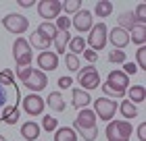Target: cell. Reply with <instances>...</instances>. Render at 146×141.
<instances>
[{"label":"cell","mask_w":146,"mask_h":141,"mask_svg":"<svg viewBox=\"0 0 146 141\" xmlns=\"http://www.w3.org/2000/svg\"><path fill=\"white\" fill-rule=\"evenodd\" d=\"M21 104V93H19V85L15 83V75L11 69L0 71V110L6 106H17Z\"/></svg>","instance_id":"1"},{"label":"cell","mask_w":146,"mask_h":141,"mask_svg":"<svg viewBox=\"0 0 146 141\" xmlns=\"http://www.w3.org/2000/svg\"><path fill=\"white\" fill-rule=\"evenodd\" d=\"M104 135H107V141H129L131 123L129 120H109Z\"/></svg>","instance_id":"2"},{"label":"cell","mask_w":146,"mask_h":141,"mask_svg":"<svg viewBox=\"0 0 146 141\" xmlns=\"http://www.w3.org/2000/svg\"><path fill=\"white\" fill-rule=\"evenodd\" d=\"M77 83L82 85L79 89H84V91H92V89H98L100 87V75H98V69L94 64H88V66H84V69H79L77 71Z\"/></svg>","instance_id":"3"},{"label":"cell","mask_w":146,"mask_h":141,"mask_svg":"<svg viewBox=\"0 0 146 141\" xmlns=\"http://www.w3.org/2000/svg\"><path fill=\"white\" fill-rule=\"evenodd\" d=\"M13 56H15L17 69L31 66L34 54H31V46L27 44V39H25V37H17V39H15V44H13Z\"/></svg>","instance_id":"4"},{"label":"cell","mask_w":146,"mask_h":141,"mask_svg":"<svg viewBox=\"0 0 146 141\" xmlns=\"http://www.w3.org/2000/svg\"><path fill=\"white\" fill-rule=\"evenodd\" d=\"M92 104H94V112L98 120H104V123H109V120L115 118V112H117V102L115 100H109V98H98V100H92Z\"/></svg>","instance_id":"5"},{"label":"cell","mask_w":146,"mask_h":141,"mask_svg":"<svg viewBox=\"0 0 146 141\" xmlns=\"http://www.w3.org/2000/svg\"><path fill=\"white\" fill-rule=\"evenodd\" d=\"M2 27L9 33H13V35L21 37V33H25L29 29V21H27V17L19 15V12H9V15H4V19H2Z\"/></svg>","instance_id":"6"},{"label":"cell","mask_w":146,"mask_h":141,"mask_svg":"<svg viewBox=\"0 0 146 141\" xmlns=\"http://www.w3.org/2000/svg\"><path fill=\"white\" fill-rule=\"evenodd\" d=\"M21 106H23V112L27 116H42L46 102L40 93H27L25 98H21Z\"/></svg>","instance_id":"7"},{"label":"cell","mask_w":146,"mask_h":141,"mask_svg":"<svg viewBox=\"0 0 146 141\" xmlns=\"http://www.w3.org/2000/svg\"><path fill=\"white\" fill-rule=\"evenodd\" d=\"M107 35H109V27L102 21L98 23V25H94V27L90 29L88 39H86V42L90 44V50H94V52L102 50L104 46H107Z\"/></svg>","instance_id":"8"},{"label":"cell","mask_w":146,"mask_h":141,"mask_svg":"<svg viewBox=\"0 0 146 141\" xmlns=\"http://www.w3.org/2000/svg\"><path fill=\"white\" fill-rule=\"evenodd\" d=\"M98 127V118L96 114L92 112L90 108H82L77 110V116H75V123H73V131L75 133H82V131H90Z\"/></svg>","instance_id":"9"},{"label":"cell","mask_w":146,"mask_h":141,"mask_svg":"<svg viewBox=\"0 0 146 141\" xmlns=\"http://www.w3.org/2000/svg\"><path fill=\"white\" fill-rule=\"evenodd\" d=\"M21 83L29 89V93H40L42 89H46V85H48V77H46V73H42L40 69H31L29 75L25 77Z\"/></svg>","instance_id":"10"},{"label":"cell","mask_w":146,"mask_h":141,"mask_svg":"<svg viewBox=\"0 0 146 141\" xmlns=\"http://www.w3.org/2000/svg\"><path fill=\"white\" fill-rule=\"evenodd\" d=\"M61 0H40L38 2V15L44 19V21H50V19H56L61 15Z\"/></svg>","instance_id":"11"},{"label":"cell","mask_w":146,"mask_h":141,"mask_svg":"<svg viewBox=\"0 0 146 141\" xmlns=\"http://www.w3.org/2000/svg\"><path fill=\"white\" fill-rule=\"evenodd\" d=\"M92 17H94V15H92V10L82 9V10H77L75 15H73L71 25H73L79 33H86V31H90L92 27H94V19H92Z\"/></svg>","instance_id":"12"},{"label":"cell","mask_w":146,"mask_h":141,"mask_svg":"<svg viewBox=\"0 0 146 141\" xmlns=\"http://www.w3.org/2000/svg\"><path fill=\"white\" fill-rule=\"evenodd\" d=\"M107 85L111 87L113 91H121V93H125V91H127V87H129V77L125 75L121 69H115V71L109 73Z\"/></svg>","instance_id":"13"},{"label":"cell","mask_w":146,"mask_h":141,"mask_svg":"<svg viewBox=\"0 0 146 141\" xmlns=\"http://www.w3.org/2000/svg\"><path fill=\"white\" fill-rule=\"evenodd\" d=\"M38 66H40V71L46 73V71H54L58 69V56H56V52H50V50H44V52H40L38 54Z\"/></svg>","instance_id":"14"},{"label":"cell","mask_w":146,"mask_h":141,"mask_svg":"<svg viewBox=\"0 0 146 141\" xmlns=\"http://www.w3.org/2000/svg\"><path fill=\"white\" fill-rule=\"evenodd\" d=\"M107 42L113 44V50H123L125 46L129 44V35H127V31H123L121 27H113L109 31V35H107Z\"/></svg>","instance_id":"15"},{"label":"cell","mask_w":146,"mask_h":141,"mask_svg":"<svg viewBox=\"0 0 146 141\" xmlns=\"http://www.w3.org/2000/svg\"><path fill=\"white\" fill-rule=\"evenodd\" d=\"M92 102L90 93L79 89V87H75V89H71V104L75 110H82V108H88V104Z\"/></svg>","instance_id":"16"},{"label":"cell","mask_w":146,"mask_h":141,"mask_svg":"<svg viewBox=\"0 0 146 141\" xmlns=\"http://www.w3.org/2000/svg\"><path fill=\"white\" fill-rule=\"evenodd\" d=\"M44 102L48 104V108L54 110V112H65V110H67V104H65V98H63L61 91L48 93V100H44Z\"/></svg>","instance_id":"17"},{"label":"cell","mask_w":146,"mask_h":141,"mask_svg":"<svg viewBox=\"0 0 146 141\" xmlns=\"http://www.w3.org/2000/svg\"><path fill=\"white\" fill-rule=\"evenodd\" d=\"M40 131H42V129H40V125L34 123V120H27V123L21 125V135H23L25 141H36L40 137Z\"/></svg>","instance_id":"18"},{"label":"cell","mask_w":146,"mask_h":141,"mask_svg":"<svg viewBox=\"0 0 146 141\" xmlns=\"http://www.w3.org/2000/svg\"><path fill=\"white\" fill-rule=\"evenodd\" d=\"M27 44L31 46V48H38L40 52L50 50V46H52V42H50V39H46L40 31H31V35H29V39H27Z\"/></svg>","instance_id":"19"},{"label":"cell","mask_w":146,"mask_h":141,"mask_svg":"<svg viewBox=\"0 0 146 141\" xmlns=\"http://www.w3.org/2000/svg\"><path fill=\"white\" fill-rule=\"evenodd\" d=\"M19 116H21V112H19L17 106H6L4 110H0V118H2V123H4V125L15 127V125H17V120H19Z\"/></svg>","instance_id":"20"},{"label":"cell","mask_w":146,"mask_h":141,"mask_svg":"<svg viewBox=\"0 0 146 141\" xmlns=\"http://www.w3.org/2000/svg\"><path fill=\"white\" fill-rule=\"evenodd\" d=\"M125 96H127V100L131 104H140L146 100V87L144 85H131V87H127Z\"/></svg>","instance_id":"21"},{"label":"cell","mask_w":146,"mask_h":141,"mask_svg":"<svg viewBox=\"0 0 146 141\" xmlns=\"http://www.w3.org/2000/svg\"><path fill=\"white\" fill-rule=\"evenodd\" d=\"M127 35H129V42L138 46H146V25H134Z\"/></svg>","instance_id":"22"},{"label":"cell","mask_w":146,"mask_h":141,"mask_svg":"<svg viewBox=\"0 0 146 141\" xmlns=\"http://www.w3.org/2000/svg\"><path fill=\"white\" fill-rule=\"evenodd\" d=\"M69 42H71V33L69 31H58V35L52 39V44H54V48H56V56L58 54H65Z\"/></svg>","instance_id":"23"},{"label":"cell","mask_w":146,"mask_h":141,"mask_svg":"<svg viewBox=\"0 0 146 141\" xmlns=\"http://www.w3.org/2000/svg\"><path fill=\"white\" fill-rule=\"evenodd\" d=\"M113 9H115V6H113L111 0H100V2L94 4V12H92V15H96L98 19H107L113 12Z\"/></svg>","instance_id":"24"},{"label":"cell","mask_w":146,"mask_h":141,"mask_svg":"<svg viewBox=\"0 0 146 141\" xmlns=\"http://www.w3.org/2000/svg\"><path fill=\"white\" fill-rule=\"evenodd\" d=\"M117 27H121L123 31H127L129 33V29L134 27V25H138L136 23V19H134V12L131 10H125V12H121V15H119V19H117Z\"/></svg>","instance_id":"25"},{"label":"cell","mask_w":146,"mask_h":141,"mask_svg":"<svg viewBox=\"0 0 146 141\" xmlns=\"http://www.w3.org/2000/svg\"><path fill=\"white\" fill-rule=\"evenodd\" d=\"M54 141H77V133L71 127H58L54 131Z\"/></svg>","instance_id":"26"},{"label":"cell","mask_w":146,"mask_h":141,"mask_svg":"<svg viewBox=\"0 0 146 141\" xmlns=\"http://www.w3.org/2000/svg\"><path fill=\"white\" fill-rule=\"evenodd\" d=\"M117 110L123 114V118H125V120H127V118H136V116H138V106H136V104H131L129 100H123V102L117 106Z\"/></svg>","instance_id":"27"},{"label":"cell","mask_w":146,"mask_h":141,"mask_svg":"<svg viewBox=\"0 0 146 141\" xmlns=\"http://www.w3.org/2000/svg\"><path fill=\"white\" fill-rule=\"evenodd\" d=\"M36 31H40L46 39H50V42L58 35V31H56V27H54V23H52V21H42V23H40V27H38Z\"/></svg>","instance_id":"28"},{"label":"cell","mask_w":146,"mask_h":141,"mask_svg":"<svg viewBox=\"0 0 146 141\" xmlns=\"http://www.w3.org/2000/svg\"><path fill=\"white\" fill-rule=\"evenodd\" d=\"M69 54H82V52L86 50V39L82 35H75V37H71V42H69Z\"/></svg>","instance_id":"29"},{"label":"cell","mask_w":146,"mask_h":141,"mask_svg":"<svg viewBox=\"0 0 146 141\" xmlns=\"http://www.w3.org/2000/svg\"><path fill=\"white\" fill-rule=\"evenodd\" d=\"M61 10H65V17H67V15H75L77 10H82V2H79V0H67V2H61Z\"/></svg>","instance_id":"30"},{"label":"cell","mask_w":146,"mask_h":141,"mask_svg":"<svg viewBox=\"0 0 146 141\" xmlns=\"http://www.w3.org/2000/svg\"><path fill=\"white\" fill-rule=\"evenodd\" d=\"M65 66H67V71L69 73H77L79 69H82V64H79V56L75 54H65Z\"/></svg>","instance_id":"31"},{"label":"cell","mask_w":146,"mask_h":141,"mask_svg":"<svg viewBox=\"0 0 146 141\" xmlns=\"http://www.w3.org/2000/svg\"><path fill=\"white\" fill-rule=\"evenodd\" d=\"M40 129H44V131L52 133V131H56V129H58V120H56L54 116H50V114H44V116H42V125H40Z\"/></svg>","instance_id":"32"},{"label":"cell","mask_w":146,"mask_h":141,"mask_svg":"<svg viewBox=\"0 0 146 141\" xmlns=\"http://www.w3.org/2000/svg\"><path fill=\"white\" fill-rule=\"evenodd\" d=\"M131 12H134V19H136L138 25H146V4L144 2H140Z\"/></svg>","instance_id":"33"},{"label":"cell","mask_w":146,"mask_h":141,"mask_svg":"<svg viewBox=\"0 0 146 141\" xmlns=\"http://www.w3.org/2000/svg\"><path fill=\"white\" fill-rule=\"evenodd\" d=\"M109 62H113V64H125V62H127V56H125L123 50H113V52H109Z\"/></svg>","instance_id":"34"},{"label":"cell","mask_w":146,"mask_h":141,"mask_svg":"<svg viewBox=\"0 0 146 141\" xmlns=\"http://www.w3.org/2000/svg\"><path fill=\"white\" fill-rule=\"evenodd\" d=\"M54 27H56V31H69V27H71V19L65 17V15H58L56 21H54Z\"/></svg>","instance_id":"35"},{"label":"cell","mask_w":146,"mask_h":141,"mask_svg":"<svg viewBox=\"0 0 146 141\" xmlns=\"http://www.w3.org/2000/svg\"><path fill=\"white\" fill-rule=\"evenodd\" d=\"M136 66H138V71L146 69V46H140L136 52Z\"/></svg>","instance_id":"36"},{"label":"cell","mask_w":146,"mask_h":141,"mask_svg":"<svg viewBox=\"0 0 146 141\" xmlns=\"http://www.w3.org/2000/svg\"><path fill=\"white\" fill-rule=\"evenodd\" d=\"M77 137H82L84 141H96V137H98V127H94V129H90V131L77 133Z\"/></svg>","instance_id":"37"},{"label":"cell","mask_w":146,"mask_h":141,"mask_svg":"<svg viewBox=\"0 0 146 141\" xmlns=\"http://www.w3.org/2000/svg\"><path fill=\"white\" fill-rule=\"evenodd\" d=\"M82 56H84L86 60H88L90 64H94L96 60H98V52H94V50H90V48H86V50L82 52Z\"/></svg>","instance_id":"38"},{"label":"cell","mask_w":146,"mask_h":141,"mask_svg":"<svg viewBox=\"0 0 146 141\" xmlns=\"http://www.w3.org/2000/svg\"><path fill=\"white\" fill-rule=\"evenodd\" d=\"M58 89H69V87L73 85V79L71 77H58Z\"/></svg>","instance_id":"39"},{"label":"cell","mask_w":146,"mask_h":141,"mask_svg":"<svg viewBox=\"0 0 146 141\" xmlns=\"http://www.w3.org/2000/svg\"><path fill=\"white\" fill-rule=\"evenodd\" d=\"M123 73H125V75H136V73H138V66H136V62H125L123 64Z\"/></svg>","instance_id":"40"},{"label":"cell","mask_w":146,"mask_h":141,"mask_svg":"<svg viewBox=\"0 0 146 141\" xmlns=\"http://www.w3.org/2000/svg\"><path fill=\"white\" fill-rule=\"evenodd\" d=\"M136 133H138V139H140V141H146V123H142V125H138V129H136Z\"/></svg>","instance_id":"41"},{"label":"cell","mask_w":146,"mask_h":141,"mask_svg":"<svg viewBox=\"0 0 146 141\" xmlns=\"http://www.w3.org/2000/svg\"><path fill=\"white\" fill-rule=\"evenodd\" d=\"M17 4L21 6V9H31V6H34V0H17Z\"/></svg>","instance_id":"42"},{"label":"cell","mask_w":146,"mask_h":141,"mask_svg":"<svg viewBox=\"0 0 146 141\" xmlns=\"http://www.w3.org/2000/svg\"><path fill=\"white\" fill-rule=\"evenodd\" d=\"M0 141H6V137H2V135H0Z\"/></svg>","instance_id":"43"}]
</instances>
